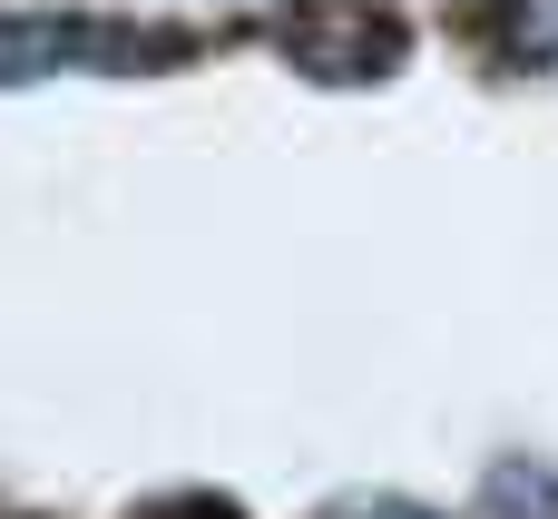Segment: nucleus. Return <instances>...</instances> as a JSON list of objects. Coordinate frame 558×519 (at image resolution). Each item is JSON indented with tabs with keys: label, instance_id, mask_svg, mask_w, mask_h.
<instances>
[{
	"label": "nucleus",
	"instance_id": "nucleus-5",
	"mask_svg": "<svg viewBox=\"0 0 558 519\" xmlns=\"http://www.w3.org/2000/svg\"><path fill=\"white\" fill-rule=\"evenodd\" d=\"M333 519H432V510H412V500H353V510H333Z\"/></svg>",
	"mask_w": 558,
	"mask_h": 519
},
{
	"label": "nucleus",
	"instance_id": "nucleus-2",
	"mask_svg": "<svg viewBox=\"0 0 558 519\" xmlns=\"http://www.w3.org/2000/svg\"><path fill=\"white\" fill-rule=\"evenodd\" d=\"M78 59H177L167 29H98V20H0V88L78 69Z\"/></svg>",
	"mask_w": 558,
	"mask_h": 519
},
{
	"label": "nucleus",
	"instance_id": "nucleus-4",
	"mask_svg": "<svg viewBox=\"0 0 558 519\" xmlns=\"http://www.w3.org/2000/svg\"><path fill=\"white\" fill-rule=\"evenodd\" d=\"M481 519H558V481L549 471H500L490 500H481Z\"/></svg>",
	"mask_w": 558,
	"mask_h": 519
},
{
	"label": "nucleus",
	"instance_id": "nucleus-6",
	"mask_svg": "<svg viewBox=\"0 0 558 519\" xmlns=\"http://www.w3.org/2000/svg\"><path fill=\"white\" fill-rule=\"evenodd\" d=\"M157 519H235V510H216V500H177V510H157Z\"/></svg>",
	"mask_w": 558,
	"mask_h": 519
},
{
	"label": "nucleus",
	"instance_id": "nucleus-1",
	"mask_svg": "<svg viewBox=\"0 0 558 519\" xmlns=\"http://www.w3.org/2000/svg\"><path fill=\"white\" fill-rule=\"evenodd\" d=\"M275 49H284L304 79L353 88V79H383V69L402 59V20H383V10H363V0H304V10L275 20Z\"/></svg>",
	"mask_w": 558,
	"mask_h": 519
},
{
	"label": "nucleus",
	"instance_id": "nucleus-3",
	"mask_svg": "<svg viewBox=\"0 0 558 519\" xmlns=\"http://www.w3.org/2000/svg\"><path fill=\"white\" fill-rule=\"evenodd\" d=\"M500 49L510 59H558V0H500Z\"/></svg>",
	"mask_w": 558,
	"mask_h": 519
}]
</instances>
